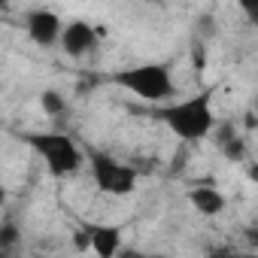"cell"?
I'll use <instances>...</instances> for the list:
<instances>
[{"label": "cell", "instance_id": "obj_1", "mask_svg": "<svg viewBox=\"0 0 258 258\" xmlns=\"http://www.w3.org/2000/svg\"><path fill=\"white\" fill-rule=\"evenodd\" d=\"M158 118L173 131V137H179L182 143H198L204 140L213 127H216V115H213V91L204 88L195 97H185L173 106H164L158 112Z\"/></svg>", "mask_w": 258, "mask_h": 258}, {"label": "cell", "instance_id": "obj_2", "mask_svg": "<svg viewBox=\"0 0 258 258\" xmlns=\"http://www.w3.org/2000/svg\"><path fill=\"white\" fill-rule=\"evenodd\" d=\"M109 82L137 94V97H143V100H149V103L167 100L176 91V82H173V73H170L167 64H134V67L109 73Z\"/></svg>", "mask_w": 258, "mask_h": 258}, {"label": "cell", "instance_id": "obj_3", "mask_svg": "<svg viewBox=\"0 0 258 258\" xmlns=\"http://www.w3.org/2000/svg\"><path fill=\"white\" fill-rule=\"evenodd\" d=\"M25 140L43 155V161H46V167H49L52 176H70V173H76L79 164H82V158H85L82 149L67 134H31Z\"/></svg>", "mask_w": 258, "mask_h": 258}, {"label": "cell", "instance_id": "obj_4", "mask_svg": "<svg viewBox=\"0 0 258 258\" xmlns=\"http://www.w3.org/2000/svg\"><path fill=\"white\" fill-rule=\"evenodd\" d=\"M88 164H91V176H94V182L103 195L121 198V195L134 191V185H137V170L134 167H127V164L103 155V152H94V149H88Z\"/></svg>", "mask_w": 258, "mask_h": 258}, {"label": "cell", "instance_id": "obj_5", "mask_svg": "<svg viewBox=\"0 0 258 258\" xmlns=\"http://www.w3.org/2000/svg\"><path fill=\"white\" fill-rule=\"evenodd\" d=\"M25 28H28V37H31L37 46L49 49V46H55V43H58L61 19H58L52 10H31V13H28V19H25Z\"/></svg>", "mask_w": 258, "mask_h": 258}, {"label": "cell", "instance_id": "obj_6", "mask_svg": "<svg viewBox=\"0 0 258 258\" xmlns=\"http://www.w3.org/2000/svg\"><path fill=\"white\" fill-rule=\"evenodd\" d=\"M58 43H61V49L70 58H82V55H88L97 46V31L88 22H70L67 28H61Z\"/></svg>", "mask_w": 258, "mask_h": 258}, {"label": "cell", "instance_id": "obj_7", "mask_svg": "<svg viewBox=\"0 0 258 258\" xmlns=\"http://www.w3.org/2000/svg\"><path fill=\"white\" fill-rule=\"evenodd\" d=\"M91 228V249L100 255V258H112V255H118V249H121V231L115 228V225H88Z\"/></svg>", "mask_w": 258, "mask_h": 258}, {"label": "cell", "instance_id": "obj_8", "mask_svg": "<svg viewBox=\"0 0 258 258\" xmlns=\"http://www.w3.org/2000/svg\"><path fill=\"white\" fill-rule=\"evenodd\" d=\"M188 201L201 216H219L225 210V195L219 188H213V185H195L188 191Z\"/></svg>", "mask_w": 258, "mask_h": 258}, {"label": "cell", "instance_id": "obj_9", "mask_svg": "<svg viewBox=\"0 0 258 258\" xmlns=\"http://www.w3.org/2000/svg\"><path fill=\"white\" fill-rule=\"evenodd\" d=\"M40 109H43L46 115H52V118H61V115L67 112V100H64V94H61V91L46 88V91L40 94Z\"/></svg>", "mask_w": 258, "mask_h": 258}, {"label": "cell", "instance_id": "obj_10", "mask_svg": "<svg viewBox=\"0 0 258 258\" xmlns=\"http://www.w3.org/2000/svg\"><path fill=\"white\" fill-rule=\"evenodd\" d=\"M19 240H22L19 222H13V219L0 222V252H13V249L19 246Z\"/></svg>", "mask_w": 258, "mask_h": 258}, {"label": "cell", "instance_id": "obj_11", "mask_svg": "<svg viewBox=\"0 0 258 258\" xmlns=\"http://www.w3.org/2000/svg\"><path fill=\"white\" fill-rule=\"evenodd\" d=\"M219 149L225 152V158H228V161H243V158H246V140H243V137H237V134H234V137H228L225 143H219Z\"/></svg>", "mask_w": 258, "mask_h": 258}, {"label": "cell", "instance_id": "obj_12", "mask_svg": "<svg viewBox=\"0 0 258 258\" xmlns=\"http://www.w3.org/2000/svg\"><path fill=\"white\" fill-rule=\"evenodd\" d=\"M198 31H201V40H210V37L216 34V22H213L210 16H201V22H198Z\"/></svg>", "mask_w": 258, "mask_h": 258}, {"label": "cell", "instance_id": "obj_13", "mask_svg": "<svg viewBox=\"0 0 258 258\" xmlns=\"http://www.w3.org/2000/svg\"><path fill=\"white\" fill-rule=\"evenodd\" d=\"M237 4L243 7V13H246L249 22H258V0H237Z\"/></svg>", "mask_w": 258, "mask_h": 258}, {"label": "cell", "instance_id": "obj_14", "mask_svg": "<svg viewBox=\"0 0 258 258\" xmlns=\"http://www.w3.org/2000/svg\"><path fill=\"white\" fill-rule=\"evenodd\" d=\"M88 243H91V228L85 225V228L76 231V246H79V249H88Z\"/></svg>", "mask_w": 258, "mask_h": 258}, {"label": "cell", "instance_id": "obj_15", "mask_svg": "<svg viewBox=\"0 0 258 258\" xmlns=\"http://www.w3.org/2000/svg\"><path fill=\"white\" fill-rule=\"evenodd\" d=\"M4 204H7V188L0 185V207H4Z\"/></svg>", "mask_w": 258, "mask_h": 258}, {"label": "cell", "instance_id": "obj_16", "mask_svg": "<svg viewBox=\"0 0 258 258\" xmlns=\"http://www.w3.org/2000/svg\"><path fill=\"white\" fill-rule=\"evenodd\" d=\"M7 4H10V0H0V10H4V7H7Z\"/></svg>", "mask_w": 258, "mask_h": 258}, {"label": "cell", "instance_id": "obj_17", "mask_svg": "<svg viewBox=\"0 0 258 258\" xmlns=\"http://www.w3.org/2000/svg\"><path fill=\"white\" fill-rule=\"evenodd\" d=\"M146 4H164V0H146Z\"/></svg>", "mask_w": 258, "mask_h": 258}]
</instances>
